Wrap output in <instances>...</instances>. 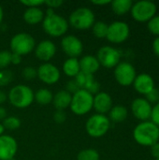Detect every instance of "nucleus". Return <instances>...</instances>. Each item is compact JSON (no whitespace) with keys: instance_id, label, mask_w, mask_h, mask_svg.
I'll use <instances>...</instances> for the list:
<instances>
[{"instance_id":"1","label":"nucleus","mask_w":159,"mask_h":160,"mask_svg":"<svg viewBox=\"0 0 159 160\" xmlns=\"http://www.w3.org/2000/svg\"><path fill=\"white\" fill-rule=\"evenodd\" d=\"M133 138L138 144L151 147L159 142V128L150 120L141 122L133 130Z\"/></svg>"},{"instance_id":"2","label":"nucleus","mask_w":159,"mask_h":160,"mask_svg":"<svg viewBox=\"0 0 159 160\" xmlns=\"http://www.w3.org/2000/svg\"><path fill=\"white\" fill-rule=\"evenodd\" d=\"M42 27L46 34L57 38L63 36L67 31L68 22L64 17L54 13L52 8H49L46 17L42 21Z\"/></svg>"},{"instance_id":"3","label":"nucleus","mask_w":159,"mask_h":160,"mask_svg":"<svg viewBox=\"0 0 159 160\" xmlns=\"http://www.w3.org/2000/svg\"><path fill=\"white\" fill-rule=\"evenodd\" d=\"M8 100L11 105L16 108H27L34 101V93L30 87L23 84H18L10 89Z\"/></svg>"},{"instance_id":"4","label":"nucleus","mask_w":159,"mask_h":160,"mask_svg":"<svg viewBox=\"0 0 159 160\" xmlns=\"http://www.w3.org/2000/svg\"><path fill=\"white\" fill-rule=\"evenodd\" d=\"M157 4L149 0H142L133 3L130 10L132 18L139 22H148L157 15Z\"/></svg>"},{"instance_id":"5","label":"nucleus","mask_w":159,"mask_h":160,"mask_svg":"<svg viewBox=\"0 0 159 160\" xmlns=\"http://www.w3.org/2000/svg\"><path fill=\"white\" fill-rule=\"evenodd\" d=\"M94 96L85 90H79L72 95L70 109L76 115H83L93 109Z\"/></svg>"},{"instance_id":"6","label":"nucleus","mask_w":159,"mask_h":160,"mask_svg":"<svg viewBox=\"0 0 159 160\" xmlns=\"http://www.w3.org/2000/svg\"><path fill=\"white\" fill-rule=\"evenodd\" d=\"M86 132L93 138H100L106 135L111 128V121L105 114H94L86 122Z\"/></svg>"},{"instance_id":"7","label":"nucleus","mask_w":159,"mask_h":160,"mask_svg":"<svg viewBox=\"0 0 159 160\" xmlns=\"http://www.w3.org/2000/svg\"><path fill=\"white\" fill-rule=\"evenodd\" d=\"M69 23L78 30H86L95 23V14L88 8H79L69 16Z\"/></svg>"},{"instance_id":"8","label":"nucleus","mask_w":159,"mask_h":160,"mask_svg":"<svg viewBox=\"0 0 159 160\" xmlns=\"http://www.w3.org/2000/svg\"><path fill=\"white\" fill-rule=\"evenodd\" d=\"M36 45L35 38L27 33H19L12 37L10 40V49L12 53L26 55L31 52Z\"/></svg>"},{"instance_id":"9","label":"nucleus","mask_w":159,"mask_h":160,"mask_svg":"<svg viewBox=\"0 0 159 160\" xmlns=\"http://www.w3.org/2000/svg\"><path fill=\"white\" fill-rule=\"evenodd\" d=\"M96 57L100 66L106 68H112L120 63L121 52L114 47L104 46L97 51Z\"/></svg>"},{"instance_id":"10","label":"nucleus","mask_w":159,"mask_h":160,"mask_svg":"<svg viewBox=\"0 0 159 160\" xmlns=\"http://www.w3.org/2000/svg\"><path fill=\"white\" fill-rule=\"evenodd\" d=\"M130 34L129 26L127 22L122 21H115L108 26V33L106 38L115 44L125 42Z\"/></svg>"},{"instance_id":"11","label":"nucleus","mask_w":159,"mask_h":160,"mask_svg":"<svg viewBox=\"0 0 159 160\" xmlns=\"http://www.w3.org/2000/svg\"><path fill=\"white\" fill-rule=\"evenodd\" d=\"M137 76L134 66L128 62H120L114 68V78L122 86L132 85Z\"/></svg>"},{"instance_id":"12","label":"nucleus","mask_w":159,"mask_h":160,"mask_svg":"<svg viewBox=\"0 0 159 160\" xmlns=\"http://www.w3.org/2000/svg\"><path fill=\"white\" fill-rule=\"evenodd\" d=\"M152 104L144 98H138L131 103V111L133 115L142 122L149 121L152 113Z\"/></svg>"},{"instance_id":"13","label":"nucleus","mask_w":159,"mask_h":160,"mask_svg":"<svg viewBox=\"0 0 159 160\" xmlns=\"http://www.w3.org/2000/svg\"><path fill=\"white\" fill-rule=\"evenodd\" d=\"M61 46L63 51L69 58H77L83 50V45L82 41L73 35L66 36L61 40Z\"/></svg>"},{"instance_id":"14","label":"nucleus","mask_w":159,"mask_h":160,"mask_svg":"<svg viewBox=\"0 0 159 160\" xmlns=\"http://www.w3.org/2000/svg\"><path fill=\"white\" fill-rule=\"evenodd\" d=\"M37 77L46 84H53L60 79L59 69L51 63H44L37 69Z\"/></svg>"},{"instance_id":"15","label":"nucleus","mask_w":159,"mask_h":160,"mask_svg":"<svg viewBox=\"0 0 159 160\" xmlns=\"http://www.w3.org/2000/svg\"><path fill=\"white\" fill-rule=\"evenodd\" d=\"M17 142L14 138L8 135L0 136V160H10L14 158L17 153Z\"/></svg>"},{"instance_id":"16","label":"nucleus","mask_w":159,"mask_h":160,"mask_svg":"<svg viewBox=\"0 0 159 160\" xmlns=\"http://www.w3.org/2000/svg\"><path fill=\"white\" fill-rule=\"evenodd\" d=\"M74 80L76 81L77 84L79 85L80 89L85 90L89 92L90 94H97L100 88L99 82L95 79L94 75L92 74H86L83 72H80Z\"/></svg>"},{"instance_id":"17","label":"nucleus","mask_w":159,"mask_h":160,"mask_svg":"<svg viewBox=\"0 0 159 160\" xmlns=\"http://www.w3.org/2000/svg\"><path fill=\"white\" fill-rule=\"evenodd\" d=\"M133 86L139 94L143 96H146L156 88L155 80L148 73H141L137 75L134 80Z\"/></svg>"},{"instance_id":"18","label":"nucleus","mask_w":159,"mask_h":160,"mask_svg":"<svg viewBox=\"0 0 159 160\" xmlns=\"http://www.w3.org/2000/svg\"><path fill=\"white\" fill-rule=\"evenodd\" d=\"M93 108L99 114H105L109 112L112 108V97L106 92H98L94 97Z\"/></svg>"},{"instance_id":"19","label":"nucleus","mask_w":159,"mask_h":160,"mask_svg":"<svg viewBox=\"0 0 159 160\" xmlns=\"http://www.w3.org/2000/svg\"><path fill=\"white\" fill-rule=\"evenodd\" d=\"M56 52L55 44L51 40H43L37 45L35 50V54L37 58L41 61L47 62L51 60Z\"/></svg>"},{"instance_id":"20","label":"nucleus","mask_w":159,"mask_h":160,"mask_svg":"<svg viewBox=\"0 0 159 160\" xmlns=\"http://www.w3.org/2000/svg\"><path fill=\"white\" fill-rule=\"evenodd\" d=\"M79 62H80L81 71L83 73H86V74L93 75L100 68V65H99L97 57L93 56V55H85Z\"/></svg>"},{"instance_id":"21","label":"nucleus","mask_w":159,"mask_h":160,"mask_svg":"<svg viewBox=\"0 0 159 160\" xmlns=\"http://www.w3.org/2000/svg\"><path fill=\"white\" fill-rule=\"evenodd\" d=\"M71 98H72V95L70 93H68L66 90H61L54 95L52 98V102L54 107L58 111H63L70 106Z\"/></svg>"},{"instance_id":"22","label":"nucleus","mask_w":159,"mask_h":160,"mask_svg":"<svg viewBox=\"0 0 159 160\" xmlns=\"http://www.w3.org/2000/svg\"><path fill=\"white\" fill-rule=\"evenodd\" d=\"M44 19V13L40 8H27L23 13V20L26 23L34 25L42 22Z\"/></svg>"},{"instance_id":"23","label":"nucleus","mask_w":159,"mask_h":160,"mask_svg":"<svg viewBox=\"0 0 159 160\" xmlns=\"http://www.w3.org/2000/svg\"><path fill=\"white\" fill-rule=\"evenodd\" d=\"M63 71L67 76L75 78L81 72L79 60L77 58H68L66 60L63 65Z\"/></svg>"},{"instance_id":"24","label":"nucleus","mask_w":159,"mask_h":160,"mask_svg":"<svg viewBox=\"0 0 159 160\" xmlns=\"http://www.w3.org/2000/svg\"><path fill=\"white\" fill-rule=\"evenodd\" d=\"M109 113H110V118H109L110 121L112 120L114 123H122V122H124L127 119V115H128L127 109L123 105L112 106V108L111 109Z\"/></svg>"},{"instance_id":"25","label":"nucleus","mask_w":159,"mask_h":160,"mask_svg":"<svg viewBox=\"0 0 159 160\" xmlns=\"http://www.w3.org/2000/svg\"><path fill=\"white\" fill-rule=\"evenodd\" d=\"M133 2L131 0H114L112 1L111 6L112 11L116 15H125L131 10Z\"/></svg>"},{"instance_id":"26","label":"nucleus","mask_w":159,"mask_h":160,"mask_svg":"<svg viewBox=\"0 0 159 160\" xmlns=\"http://www.w3.org/2000/svg\"><path fill=\"white\" fill-rule=\"evenodd\" d=\"M53 96L52 92L46 88H41L34 94V100L40 105H48L52 101Z\"/></svg>"},{"instance_id":"27","label":"nucleus","mask_w":159,"mask_h":160,"mask_svg":"<svg viewBox=\"0 0 159 160\" xmlns=\"http://www.w3.org/2000/svg\"><path fill=\"white\" fill-rule=\"evenodd\" d=\"M108 24L102 21L95 22V23L92 26L93 29V34L95 35L96 38H104L107 37L108 33Z\"/></svg>"},{"instance_id":"28","label":"nucleus","mask_w":159,"mask_h":160,"mask_svg":"<svg viewBox=\"0 0 159 160\" xmlns=\"http://www.w3.org/2000/svg\"><path fill=\"white\" fill-rule=\"evenodd\" d=\"M77 160H99V154L95 149H85L78 154Z\"/></svg>"},{"instance_id":"29","label":"nucleus","mask_w":159,"mask_h":160,"mask_svg":"<svg viewBox=\"0 0 159 160\" xmlns=\"http://www.w3.org/2000/svg\"><path fill=\"white\" fill-rule=\"evenodd\" d=\"M2 125L4 127V128H7L8 130H15L18 129L21 127V121L18 117L15 116H9L5 118L2 121Z\"/></svg>"},{"instance_id":"30","label":"nucleus","mask_w":159,"mask_h":160,"mask_svg":"<svg viewBox=\"0 0 159 160\" xmlns=\"http://www.w3.org/2000/svg\"><path fill=\"white\" fill-rule=\"evenodd\" d=\"M148 30L154 36L159 37V15L154 16L148 22H147Z\"/></svg>"},{"instance_id":"31","label":"nucleus","mask_w":159,"mask_h":160,"mask_svg":"<svg viewBox=\"0 0 159 160\" xmlns=\"http://www.w3.org/2000/svg\"><path fill=\"white\" fill-rule=\"evenodd\" d=\"M11 64V52L3 50L0 51V69H5L8 65Z\"/></svg>"},{"instance_id":"32","label":"nucleus","mask_w":159,"mask_h":160,"mask_svg":"<svg viewBox=\"0 0 159 160\" xmlns=\"http://www.w3.org/2000/svg\"><path fill=\"white\" fill-rule=\"evenodd\" d=\"M13 79V74L10 70L2 69L0 71V86H6L11 82Z\"/></svg>"},{"instance_id":"33","label":"nucleus","mask_w":159,"mask_h":160,"mask_svg":"<svg viewBox=\"0 0 159 160\" xmlns=\"http://www.w3.org/2000/svg\"><path fill=\"white\" fill-rule=\"evenodd\" d=\"M22 75L25 80H33L37 76V71L33 67H26L22 69Z\"/></svg>"},{"instance_id":"34","label":"nucleus","mask_w":159,"mask_h":160,"mask_svg":"<svg viewBox=\"0 0 159 160\" xmlns=\"http://www.w3.org/2000/svg\"><path fill=\"white\" fill-rule=\"evenodd\" d=\"M151 122H153L156 126L159 128V102L155 104L152 108V113H151Z\"/></svg>"},{"instance_id":"35","label":"nucleus","mask_w":159,"mask_h":160,"mask_svg":"<svg viewBox=\"0 0 159 160\" xmlns=\"http://www.w3.org/2000/svg\"><path fill=\"white\" fill-rule=\"evenodd\" d=\"M145 97H146L145 98H146L151 104H152V103L157 104V103H158L159 102V90L158 89H157V88H155V89H153L149 94H147Z\"/></svg>"},{"instance_id":"36","label":"nucleus","mask_w":159,"mask_h":160,"mask_svg":"<svg viewBox=\"0 0 159 160\" xmlns=\"http://www.w3.org/2000/svg\"><path fill=\"white\" fill-rule=\"evenodd\" d=\"M81 90L79 85L77 84L76 81L75 80H71L69 82H67V86H66V91H67L68 93H72V94H75L77 91Z\"/></svg>"},{"instance_id":"37","label":"nucleus","mask_w":159,"mask_h":160,"mask_svg":"<svg viewBox=\"0 0 159 160\" xmlns=\"http://www.w3.org/2000/svg\"><path fill=\"white\" fill-rule=\"evenodd\" d=\"M21 3L23 5V6H26L27 8H39L41 5L44 4V1L42 0H23V1H21Z\"/></svg>"},{"instance_id":"38","label":"nucleus","mask_w":159,"mask_h":160,"mask_svg":"<svg viewBox=\"0 0 159 160\" xmlns=\"http://www.w3.org/2000/svg\"><path fill=\"white\" fill-rule=\"evenodd\" d=\"M64 2L61 0H50V1H44V4L49 7V8H54L60 7Z\"/></svg>"},{"instance_id":"39","label":"nucleus","mask_w":159,"mask_h":160,"mask_svg":"<svg viewBox=\"0 0 159 160\" xmlns=\"http://www.w3.org/2000/svg\"><path fill=\"white\" fill-rule=\"evenodd\" d=\"M53 118L55 120L56 123H64L65 120H66V113L63 112V111H58L54 115H53Z\"/></svg>"},{"instance_id":"40","label":"nucleus","mask_w":159,"mask_h":160,"mask_svg":"<svg viewBox=\"0 0 159 160\" xmlns=\"http://www.w3.org/2000/svg\"><path fill=\"white\" fill-rule=\"evenodd\" d=\"M151 155L154 159L159 158V142L151 146Z\"/></svg>"},{"instance_id":"41","label":"nucleus","mask_w":159,"mask_h":160,"mask_svg":"<svg viewBox=\"0 0 159 160\" xmlns=\"http://www.w3.org/2000/svg\"><path fill=\"white\" fill-rule=\"evenodd\" d=\"M153 52L159 57V37H157L153 41Z\"/></svg>"},{"instance_id":"42","label":"nucleus","mask_w":159,"mask_h":160,"mask_svg":"<svg viewBox=\"0 0 159 160\" xmlns=\"http://www.w3.org/2000/svg\"><path fill=\"white\" fill-rule=\"evenodd\" d=\"M21 59H22L21 55L11 52V64H14V65L20 64L21 63Z\"/></svg>"},{"instance_id":"43","label":"nucleus","mask_w":159,"mask_h":160,"mask_svg":"<svg viewBox=\"0 0 159 160\" xmlns=\"http://www.w3.org/2000/svg\"><path fill=\"white\" fill-rule=\"evenodd\" d=\"M91 3L94 5H97V6H104V5L111 4L112 1H110V0H93V1H91Z\"/></svg>"},{"instance_id":"44","label":"nucleus","mask_w":159,"mask_h":160,"mask_svg":"<svg viewBox=\"0 0 159 160\" xmlns=\"http://www.w3.org/2000/svg\"><path fill=\"white\" fill-rule=\"evenodd\" d=\"M5 118H7V111L5 108L0 106V121H3Z\"/></svg>"},{"instance_id":"45","label":"nucleus","mask_w":159,"mask_h":160,"mask_svg":"<svg viewBox=\"0 0 159 160\" xmlns=\"http://www.w3.org/2000/svg\"><path fill=\"white\" fill-rule=\"evenodd\" d=\"M7 95L3 92V91H1L0 90V104H2V103H4L6 100H7Z\"/></svg>"},{"instance_id":"46","label":"nucleus","mask_w":159,"mask_h":160,"mask_svg":"<svg viewBox=\"0 0 159 160\" xmlns=\"http://www.w3.org/2000/svg\"><path fill=\"white\" fill-rule=\"evenodd\" d=\"M3 17H4V12H3V8H2L1 6H0V23H1L2 21H3Z\"/></svg>"},{"instance_id":"47","label":"nucleus","mask_w":159,"mask_h":160,"mask_svg":"<svg viewBox=\"0 0 159 160\" xmlns=\"http://www.w3.org/2000/svg\"><path fill=\"white\" fill-rule=\"evenodd\" d=\"M4 129H5V128H4L3 125H2V124H0V136L3 134V132H4Z\"/></svg>"},{"instance_id":"48","label":"nucleus","mask_w":159,"mask_h":160,"mask_svg":"<svg viewBox=\"0 0 159 160\" xmlns=\"http://www.w3.org/2000/svg\"><path fill=\"white\" fill-rule=\"evenodd\" d=\"M154 160H159V158H157V159H154Z\"/></svg>"}]
</instances>
